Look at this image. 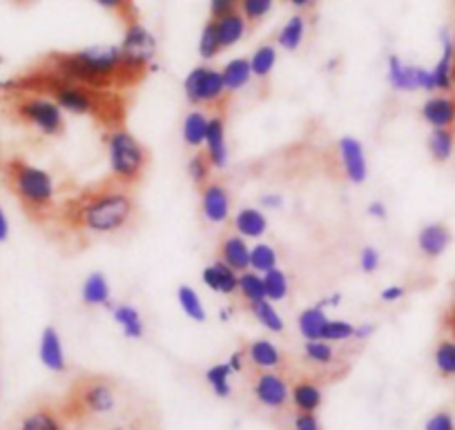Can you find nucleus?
Returning <instances> with one entry per match:
<instances>
[{"mask_svg":"<svg viewBox=\"0 0 455 430\" xmlns=\"http://www.w3.org/2000/svg\"><path fill=\"white\" fill-rule=\"evenodd\" d=\"M119 403L116 384L103 375H83L69 386L60 412L65 421H85L109 415Z\"/></svg>","mask_w":455,"mask_h":430,"instance_id":"obj_5","label":"nucleus"},{"mask_svg":"<svg viewBox=\"0 0 455 430\" xmlns=\"http://www.w3.org/2000/svg\"><path fill=\"white\" fill-rule=\"evenodd\" d=\"M183 92H186V99L190 105L196 108H210L217 114H223L226 109L228 99H230V92L226 90V83L219 69L212 68H195L183 81Z\"/></svg>","mask_w":455,"mask_h":430,"instance_id":"obj_8","label":"nucleus"},{"mask_svg":"<svg viewBox=\"0 0 455 430\" xmlns=\"http://www.w3.org/2000/svg\"><path fill=\"white\" fill-rule=\"evenodd\" d=\"M177 299H179V306H181L183 313H186L192 322H196V323L205 322V308H204V304H201V299H199V295H196L195 288H190V285H181L177 292Z\"/></svg>","mask_w":455,"mask_h":430,"instance_id":"obj_38","label":"nucleus"},{"mask_svg":"<svg viewBox=\"0 0 455 430\" xmlns=\"http://www.w3.org/2000/svg\"><path fill=\"white\" fill-rule=\"evenodd\" d=\"M205 155H208L212 168L221 170L228 163V146H226V121L223 114H214L208 121L205 131Z\"/></svg>","mask_w":455,"mask_h":430,"instance_id":"obj_17","label":"nucleus"},{"mask_svg":"<svg viewBox=\"0 0 455 430\" xmlns=\"http://www.w3.org/2000/svg\"><path fill=\"white\" fill-rule=\"evenodd\" d=\"M373 330H375V328L371 326V323H366V326L355 328V335H353V339H366V337L373 335Z\"/></svg>","mask_w":455,"mask_h":430,"instance_id":"obj_55","label":"nucleus"},{"mask_svg":"<svg viewBox=\"0 0 455 430\" xmlns=\"http://www.w3.org/2000/svg\"><path fill=\"white\" fill-rule=\"evenodd\" d=\"M221 43H219V34H217V25H214V20H208L204 28V32H201V38H199V54L204 60H212L214 56H219V52H221Z\"/></svg>","mask_w":455,"mask_h":430,"instance_id":"obj_45","label":"nucleus"},{"mask_svg":"<svg viewBox=\"0 0 455 430\" xmlns=\"http://www.w3.org/2000/svg\"><path fill=\"white\" fill-rule=\"evenodd\" d=\"M3 174H5L7 187L19 199L29 219H34L36 223L54 219L56 187L50 172L28 163L20 156H14L3 165Z\"/></svg>","mask_w":455,"mask_h":430,"instance_id":"obj_4","label":"nucleus"},{"mask_svg":"<svg viewBox=\"0 0 455 430\" xmlns=\"http://www.w3.org/2000/svg\"><path fill=\"white\" fill-rule=\"evenodd\" d=\"M239 295L243 297L246 306L257 304V301L266 299V288H264V275H257V272H242L239 275Z\"/></svg>","mask_w":455,"mask_h":430,"instance_id":"obj_35","label":"nucleus"},{"mask_svg":"<svg viewBox=\"0 0 455 430\" xmlns=\"http://www.w3.org/2000/svg\"><path fill=\"white\" fill-rule=\"evenodd\" d=\"M433 130H455V94H435L419 109Z\"/></svg>","mask_w":455,"mask_h":430,"instance_id":"obj_12","label":"nucleus"},{"mask_svg":"<svg viewBox=\"0 0 455 430\" xmlns=\"http://www.w3.org/2000/svg\"><path fill=\"white\" fill-rule=\"evenodd\" d=\"M451 83H453V90H455V59H453V68H451Z\"/></svg>","mask_w":455,"mask_h":430,"instance_id":"obj_59","label":"nucleus"},{"mask_svg":"<svg viewBox=\"0 0 455 430\" xmlns=\"http://www.w3.org/2000/svg\"><path fill=\"white\" fill-rule=\"evenodd\" d=\"M433 363L442 379L455 377V341L451 337L437 341L435 350H433Z\"/></svg>","mask_w":455,"mask_h":430,"instance_id":"obj_32","label":"nucleus"},{"mask_svg":"<svg viewBox=\"0 0 455 430\" xmlns=\"http://www.w3.org/2000/svg\"><path fill=\"white\" fill-rule=\"evenodd\" d=\"M103 140L108 146L109 177L125 187L139 186L150 165V150L125 127L105 131Z\"/></svg>","mask_w":455,"mask_h":430,"instance_id":"obj_6","label":"nucleus"},{"mask_svg":"<svg viewBox=\"0 0 455 430\" xmlns=\"http://www.w3.org/2000/svg\"><path fill=\"white\" fill-rule=\"evenodd\" d=\"M243 359H246V350H237L233 357L228 359V366L233 368V372H242L243 370Z\"/></svg>","mask_w":455,"mask_h":430,"instance_id":"obj_52","label":"nucleus"},{"mask_svg":"<svg viewBox=\"0 0 455 430\" xmlns=\"http://www.w3.org/2000/svg\"><path fill=\"white\" fill-rule=\"evenodd\" d=\"M83 301H85V306H108V308H112V304H109V283L103 272H92L87 276L85 283H83Z\"/></svg>","mask_w":455,"mask_h":430,"instance_id":"obj_29","label":"nucleus"},{"mask_svg":"<svg viewBox=\"0 0 455 430\" xmlns=\"http://www.w3.org/2000/svg\"><path fill=\"white\" fill-rule=\"evenodd\" d=\"M291 402L297 412H317L322 406V386L313 377H301L291 386Z\"/></svg>","mask_w":455,"mask_h":430,"instance_id":"obj_21","label":"nucleus"},{"mask_svg":"<svg viewBox=\"0 0 455 430\" xmlns=\"http://www.w3.org/2000/svg\"><path fill=\"white\" fill-rule=\"evenodd\" d=\"M16 430H68V421H65L60 408L41 403L20 417Z\"/></svg>","mask_w":455,"mask_h":430,"instance_id":"obj_14","label":"nucleus"},{"mask_svg":"<svg viewBox=\"0 0 455 430\" xmlns=\"http://www.w3.org/2000/svg\"><path fill=\"white\" fill-rule=\"evenodd\" d=\"M137 217V199L132 187L121 186L112 177L81 187L56 205L54 219L63 230L74 235H114L130 226Z\"/></svg>","mask_w":455,"mask_h":430,"instance_id":"obj_1","label":"nucleus"},{"mask_svg":"<svg viewBox=\"0 0 455 430\" xmlns=\"http://www.w3.org/2000/svg\"><path fill=\"white\" fill-rule=\"evenodd\" d=\"M288 3H291V5L295 7V10H310L315 0H288Z\"/></svg>","mask_w":455,"mask_h":430,"instance_id":"obj_58","label":"nucleus"},{"mask_svg":"<svg viewBox=\"0 0 455 430\" xmlns=\"http://www.w3.org/2000/svg\"><path fill=\"white\" fill-rule=\"evenodd\" d=\"M424 430H455V419L449 410H437L424 424Z\"/></svg>","mask_w":455,"mask_h":430,"instance_id":"obj_47","label":"nucleus"},{"mask_svg":"<svg viewBox=\"0 0 455 430\" xmlns=\"http://www.w3.org/2000/svg\"><path fill=\"white\" fill-rule=\"evenodd\" d=\"M275 0H239V12L248 25H259L273 10Z\"/></svg>","mask_w":455,"mask_h":430,"instance_id":"obj_44","label":"nucleus"},{"mask_svg":"<svg viewBox=\"0 0 455 430\" xmlns=\"http://www.w3.org/2000/svg\"><path fill=\"white\" fill-rule=\"evenodd\" d=\"M264 288H266V299L273 304V301H283L288 297V276L286 272L275 267V270L266 272L264 275Z\"/></svg>","mask_w":455,"mask_h":430,"instance_id":"obj_40","label":"nucleus"},{"mask_svg":"<svg viewBox=\"0 0 455 430\" xmlns=\"http://www.w3.org/2000/svg\"><path fill=\"white\" fill-rule=\"evenodd\" d=\"M12 114H14L16 121L34 127L43 136L59 139V136L65 134L63 109L47 96L14 92V96H12Z\"/></svg>","mask_w":455,"mask_h":430,"instance_id":"obj_7","label":"nucleus"},{"mask_svg":"<svg viewBox=\"0 0 455 430\" xmlns=\"http://www.w3.org/2000/svg\"><path fill=\"white\" fill-rule=\"evenodd\" d=\"M121 50H124V54L132 56V59L152 63V56H155L156 52V41L141 23H132L125 28V36H124V43H121Z\"/></svg>","mask_w":455,"mask_h":430,"instance_id":"obj_15","label":"nucleus"},{"mask_svg":"<svg viewBox=\"0 0 455 430\" xmlns=\"http://www.w3.org/2000/svg\"><path fill=\"white\" fill-rule=\"evenodd\" d=\"M230 375H233V368L228 366V362L208 368V372H205V381H208L210 388L214 390L217 397L221 399L230 397V393H233V388H230Z\"/></svg>","mask_w":455,"mask_h":430,"instance_id":"obj_37","label":"nucleus"},{"mask_svg":"<svg viewBox=\"0 0 455 430\" xmlns=\"http://www.w3.org/2000/svg\"><path fill=\"white\" fill-rule=\"evenodd\" d=\"M339 159L341 168H344V174L351 183H364L366 181V159L364 150H362L360 140H355L353 136H344L339 140Z\"/></svg>","mask_w":455,"mask_h":430,"instance_id":"obj_13","label":"nucleus"},{"mask_svg":"<svg viewBox=\"0 0 455 430\" xmlns=\"http://www.w3.org/2000/svg\"><path fill=\"white\" fill-rule=\"evenodd\" d=\"M360 266L362 270L366 272V275H371V272H375L379 267V252L375 248H364L362 250V257H360Z\"/></svg>","mask_w":455,"mask_h":430,"instance_id":"obj_49","label":"nucleus"},{"mask_svg":"<svg viewBox=\"0 0 455 430\" xmlns=\"http://www.w3.org/2000/svg\"><path fill=\"white\" fill-rule=\"evenodd\" d=\"M7 90L47 96L65 112L94 118L96 125L103 127L105 131L121 130L128 118L130 100L124 92L94 90V87L56 76L45 68H36L34 72L20 76L19 81H12Z\"/></svg>","mask_w":455,"mask_h":430,"instance_id":"obj_2","label":"nucleus"},{"mask_svg":"<svg viewBox=\"0 0 455 430\" xmlns=\"http://www.w3.org/2000/svg\"><path fill=\"white\" fill-rule=\"evenodd\" d=\"M204 283L208 285L210 291L219 292V295H237L239 292V275L233 270V267H228L226 263L217 261L212 266H208L204 270Z\"/></svg>","mask_w":455,"mask_h":430,"instance_id":"obj_19","label":"nucleus"},{"mask_svg":"<svg viewBox=\"0 0 455 430\" xmlns=\"http://www.w3.org/2000/svg\"><path fill=\"white\" fill-rule=\"evenodd\" d=\"M369 214L375 219H387V205H384L382 201H373V203L369 205Z\"/></svg>","mask_w":455,"mask_h":430,"instance_id":"obj_54","label":"nucleus"},{"mask_svg":"<svg viewBox=\"0 0 455 430\" xmlns=\"http://www.w3.org/2000/svg\"><path fill=\"white\" fill-rule=\"evenodd\" d=\"M295 430H319V421L313 412H297Z\"/></svg>","mask_w":455,"mask_h":430,"instance_id":"obj_50","label":"nucleus"},{"mask_svg":"<svg viewBox=\"0 0 455 430\" xmlns=\"http://www.w3.org/2000/svg\"><path fill=\"white\" fill-rule=\"evenodd\" d=\"M455 59V43L451 41L449 34H442V56L437 60L435 68L431 69L433 76V87L440 94H451L453 90V83H451V68H453Z\"/></svg>","mask_w":455,"mask_h":430,"instance_id":"obj_22","label":"nucleus"},{"mask_svg":"<svg viewBox=\"0 0 455 430\" xmlns=\"http://www.w3.org/2000/svg\"><path fill=\"white\" fill-rule=\"evenodd\" d=\"M214 25H217L219 43H221L223 50L237 45V43L243 38V34H246V28H248L242 12H233V14L221 16V19L214 20Z\"/></svg>","mask_w":455,"mask_h":430,"instance_id":"obj_24","label":"nucleus"},{"mask_svg":"<svg viewBox=\"0 0 455 430\" xmlns=\"http://www.w3.org/2000/svg\"><path fill=\"white\" fill-rule=\"evenodd\" d=\"M201 212L205 221L221 226L230 219V192L226 190L221 181H210L201 187Z\"/></svg>","mask_w":455,"mask_h":430,"instance_id":"obj_11","label":"nucleus"},{"mask_svg":"<svg viewBox=\"0 0 455 430\" xmlns=\"http://www.w3.org/2000/svg\"><path fill=\"white\" fill-rule=\"evenodd\" d=\"M402 297H404V288L402 285H391V288L382 291V301H388V304L402 299Z\"/></svg>","mask_w":455,"mask_h":430,"instance_id":"obj_51","label":"nucleus"},{"mask_svg":"<svg viewBox=\"0 0 455 430\" xmlns=\"http://www.w3.org/2000/svg\"><path fill=\"white\" fill-rule=\"evenodd\" d=\"M219 261L226 263L228 267H233L237 275L246 272L251 267V245L246 239L239 235H228L219 241Z\"/></svg>","mask_w":455,"mask_h":430,"instance_id":"obj_16","label":"nucleus"},{"mask_svg":"<svg viewBox=\"0 0 455 430\" xmlns=\"http://www.w3.org/2000/svg\"><path fill=\"white\" fill-rule=\"evenodd\" d=\"M7 235H10V223H7L5 212L0 210V241H5Z\"/></svg>","mask_w":455,"mask_h":430,"instance_id":"obj_56","label":"nucleus"},{"mask_svg":"<svg viewBox=\"0 0 455 430\" xmlns=\"http://www.w3.org/2000/svg\"><path fill=\"white\" fill-rule=\"evenodd\" d=\"M116 430H137V428H116Z\"/></svg>","mask_w":455,"mask_h":430,"instance_id":"obj_60","label":"nucleus"},{"mask_svg":"<svg viewBox=\"0 0 455 430\" xmlns=\"http://www.w3.org/2000/svg\"><path fill=\"white\" fill-rule=\"evenodd\" d=\"M304 357L313 363L315 368H323V370H331L332 363L337 362V350L331 341H306L304 346Z\"/></svg>","mask_w":455,"mask_h":430,"instance_id":"obj_31","label":"nucleus"},{"mask_svg":"<svg viewBox=\"0 0 455 430\" xmlns=\"http://www.w3.org/2000/svg\"><path fill=\"white\" fill-rule=\"evenodd\" d=\"M444 328H446V332L451 335V339L455 341V304L444 313Z\"/></svg>","mask_w":455,"mask_h":430,"instance_id":"obj_53","label":"nucleus"},{"mask_svg":"<svg viewBox=\"0 0 455 430\" xmlns=\"http://www.w3.org/2000/svg\"><path fill=\"white\" fill-rule=\"evenodd\" d=\"M251 267L257 275L275 270L277 267V252L268 243H257L255 248H251Z\"/></svg>","mask_w":455,"mask_h":430,"instance_id":"obj_42","label":"nucleus"},{"mask_svg":"<svg viewBox=\"0 0 455 430\" xmlns=\"http://www.w3.org/2000/svg\"><path fill=\"white\" fill-rule=\"evenodd\" d=\"M212 170L214 168H212V163H210L208 155L201 150L196 152V155L190 159V163H188V174H190V181L195 183L199 190L212 181Z\"/></svg>","mask_w":455,"mask_h":430,"instance_id":"obj_41","label":"nucleus"},{"mask_svg":"<svg viewBox=\"0 0 455 430\" xmlns=\"http://www.w3.org/2000/svg\"><path fill=\"white\" fill-rule=\"evenodd\" d=\"M0 65H3V56H0Z\"/></svg>","mask_w":455,"mask_h":430,"instance_id":"obj_61","label":"nucleus"},{"mask_svg":"<svg viewBox=\"0 0 455 430\" xmlns=\"http://www.w3.org/2000/svg\"><path fill=\"white\" fill-rule=\"evenodd\" d=\"M94 3H99L103 10L112 12L116 19L124 20L125 28L132 23H139V12L137 5H134V0H94Z\"/></svg>","mask_w":455,"mask_h":430,"instance_id":"obj_43","label":"nucleus"},{"mask_svg":"<svg viewBox=\"0 0 455 430\" xmlns=\"http://www.w3.org/2000/svg\"><path fill=\"white\" fill-rule=\"evenodd\" d=\"M304 34H306V19L301 14H295L288 19V23L283 25L282 32H279L277 43L288 52L299 50V45L304 43Z\"/></svg>","mask_w":455,"mask_h":430,"instance_id":"obj_34","label":"nucleus"},{"mask_svg":"<svg viewBox=\"0 0 455 430\" xmlns=\"http://www.w3.org/2000/svg\"><path fill=\"white\" fill-rule=\"evenodd\" d=\"M427 147L435 163H446L455 152V130H433L428 134Z\"/></svg>","mask_w":455,"mask_h":430,"instance_id":"obj_28","label":"nucleus"},{"mask_svg":"<svg viewBox=\"0 0 455 430\" xmlns=\"http://www.w3.org/2000/svg\"><path fill=\"white\" fill-rule=\"evenodd\" d=\"M451 245V230L444 223H428L419 230L418 248L427 259H437Z\"/></svg>","mask_w":455,"mask_h":430,"instance_id":"obj_20","label":"nucleus"},{"mask_svg":"<svg viewBox=\"0 0 455 430\" xmlns=\"http://www.w3.org/2000/svg\"><path fill=\"white\" fill-rule=\"evenodd\" d=\"M388 83L393 85V90H400V92H415V90L435 92V87H433L431 69L404 65L397 56H391V59H388Z\"/></svg>","mask_w":455,"mask_h":430,"instance_id":"obj_10","label":"nucleus"},{"mask_svg":"<svg viewBox=\"0 0 455 430\" xmlns=\"http://www.w3.org/2000/svg\"><path fill=\"white\" fill-rule=\"evenodd\" d=\"M223 83H226V90L233 94V92H239L242 87H246L252 78L251 69V59H233L228 60L221 69Z\"/></svg>","mask_w":455,"mask_h":430,"instance_id":"obj_27","label":"nucleus"},{"mask_svg":"<svg viewBox=\"0 0 455 430\" xmlns=\"http://www.w3.org/2000/svg\"><path fill=\"white\" fill-rule=\"evenodd\" d=\"M246 357L255 370H282L286 357L282 350L268 339H255L246 346Z\"/></svg>","mask_w":455,"mask_h":430,"instance_id":"obj_18","label":"nucleus"},{"mask_svg":"<svg viewBox=\"0 0 455 430\" xmlns=\"http://www.w3.org/2000/svg\"><path fill=\"white\" fill-rule=\"evenodd\" d=\"M275 63H277V50L273 45H261L257 47L255 54L251 56V69L252 76L257 78H268L273 72Z\"/></svg>","mask_w":455,"mask_h":430,"instance_id":"obj_39","label":"nucleus"},{"mask_svg":"<svg viewBox=\"0 0 455 430\" xmlns=\"http://www.w3.org/2000/svg\"><path fill=\"white\" fill-rule=\"evenodd\" d=\"M355 335V326H351L348 322H328L326 328H323V341H331V344H341V341L353 339Z\"/></svg>","mask_w":455,"mask_h":430,"instance_id":"obj_46","label":"nucleus"},{"mask_svg":"<svg viewBox=\"0 0 455 430\" xmlns=\"http://www.w3.org/2000/svg\"><path fill=\"white\" fill-rule=\"evenodd\" d=\"M233 12H239V0H210V14H212V20L233 14Z\"/></svg>","mask_w":455,"mask_h":430,"instance_id":"obj_48","label":"nucleus"},{"mask_svg":"<svg viewBox=\"0 0 455 430\" xmlns=\"http://www.w3.org/2000/svg\"><path fill=\"white\" fill-rule=\"evenodd\" d=\"M41 362L47 370L52 372H65V353H63V344H60V337L56 332L54 326H47L43 330L41 337Z\"/></svg>","mask_w":455,"mask_h":430,"instance_id":"obj_23","label":"nucleus"},{"mask_svg":"<svg viewBox=\"0 0 455 430\" xmlns=\"http://www.w3.org/2000/svg\"><path fill=\"white\" fill-rule=\"evenodd\" d=\"M331 319L326 317V310L319 308L317 304L306 308L304 313L297 317V326H299V332L304 335L306 341H317L323 337V328Z\"/></svg>","mask_w":455,"mask_h":430,"instance_id":"obj_26","label":"nucleus"},{"mask_svg":"<svg viewBox=\"0 0 455 430\" xmlns=\"http://www.w3.org/2000/svg\"><path fill=\"white\" fill-rule=\"evenodd\" d=\"M112 313H114V322L124 328L125 337H130V339H141L143 322H141V315H139V310L134 308V306L121 304V306H116Z\"/></svg>","mask_w":455,"mask_h":430,"instance_id":"obj_33","label":"nucleus"},{"mask_svg":"<svg viewBox=\"0 0 455 430\" xmlns=\"http://www.w3.org/2000/svg\"><path fill=\"white\" fill-rule=\"evenodd\" d=\"M248 310H251V313L255 315L257 322H259L261 326L266 328V330L283 332V328H286L283 319L279 317V313L273 308V304H270L268 299L257 301V304H251V306H248Z\"/></svg>","mask_w":455,"mask_h":430,"instance_id":"obj_36","label":"nucleus"},{"mask_svg":"<svg viewBox=\"0 0 455 430\" xmlns=\"http://www.w3.org/2000/svg\"><path fill=\"white\" fill-rule=\"evenodd\" d=\"M252 397L270 410H283L291 402V384L282 370H255L252 375Z\"/></svg>","mask_w":455,"mask_h":430,"instance_id":"obj_9","label":"nucleus"},{"mask_svg":"<svg viewBox=\"0 0 455 430\" xmlns=\"http://www.w3.org/2000/svg\"><path fill=\"white\" fill-rule=\"evenodd\" d=\"M208 121L201 109H192L186 118H183V140H186L188 147H195L199 150L205 143V131H208Z\"/></svg>","mask_w":455,"mask_h":430,"instance_id":"obj_30","label":"nucleus"},{"mask_svg":"<svg viewBox=\"0 0 455 430\" xmlns=\"http://www.w3.org/2000/svg\"><path fill=\"white\" fill-rule=\"evenodd\" d=\"M261 205H264V208H279V205H282V196H264V199H261Z\"/></svg>","mask_w":455,"mask_h":430,"instance_id":"obj_57","label":"nucleus"},{"mask_svg":"<svg viewBox=\"0 0 455 430\" xmlns=\"http://www.w3.org/2000/svg\"><path fill=\"white\" fill-rule=\"evenodd\" d=\"M235 230L243 239H259L266 230H268V219L264 217V212H259L257 208H243L239 210V214L233 221Z\"/></svg>","mask_w":455,"mask_h":430,"instance_id":"obj_25","label":"nucleus"},{"mask_svg":"<svg viewBox=\"0 0 455 430\" xmlns=\"http://www.w3.org/2000/svg\"><path fill=\"white\" fill-rule=\"evenodd\" d=\"M41 68L94 90L125 92L146 78L150 63L124 54L121 47H94L72 54H50Z\"/></svg>","mask_w":455,"mask_h":430,"instance_id":"obj_3","label":"nucleus"}]
</instances>
